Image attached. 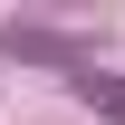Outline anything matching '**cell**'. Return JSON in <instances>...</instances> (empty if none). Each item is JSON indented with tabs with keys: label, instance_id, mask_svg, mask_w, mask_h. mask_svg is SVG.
<instances>
[{
	"label": "cell",
	"instance_id": "2",
	"mask_svg": "<svg viewBox=\"0 0 125 125\" xmlns=\"http://www.w3.org/2000/svg\"><path fill=\"white\" fill-rule=\"evenodd\" d=\"M67 96H77L87 115H106V125H125V77H106V67H77V77H67Z\"/></svg>",
	"mask_w": 125,
	"mask_h": 125
},
{
	"label": "cell",
	"instance_id": "1",
	"mask_svg": "<svg viewBox=\"0 0 125 125\" xmlns=\"http://www.w3.org/2000/svg\"><path fill=\"white\" fill-rule=\"evenodd\" d=\"M0 48H10V58H48V67H67V77H77V67H87V58H77V48H67L58 29H19V19H10V29H0Z\"/></svg>",
	"mask_w": 125,
	"mask_h": 125
}]
</instances>
